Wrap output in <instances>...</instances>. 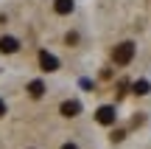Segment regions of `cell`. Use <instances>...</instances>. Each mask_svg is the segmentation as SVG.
<instances>
[{
  "instance_id": "obj_1",
  "label": "cell",
  "mask_w": 151,
  "mask_h": 149,
  "mask_svg": "<svg viewBox=\"0 0 151 149\" xmlns=\"http://www.w3.org/2000/svg\"><path fill=\"white\" fill-rule=\"evenodd\" d=\"M132 59H134V42L115 45V51H112V62H115V65H129Z\"/></svg>"
},
{
  "instance_id": "obj_2",
  "label": "cell",
  "mask_w": 151,
  "mask_h": 149,
  "mask_svg": "<svg viewBox=\"0 0 151 149\" xmlns=\"http://www.w3.org/2000/svg\"><path fill=\"white\" fill-rule=\"evenodd\" d=\"M39 65H42V71H48V73L59 71V59H56L53 54H48V51H42V54H39Z\"/></svg>"
},
{
  "instance_id": "obj_3",
  "label": "cell",
  "mask_w": 151,
  "mask_h": 149,
  "mask_svg": "<svg viewBox=\"0 0 151 149\" xmlns=\"http://www.w3.org/2000/svg\"><path fill=\"white\" fill-rule=\"evenodd\" d=\"M98 124H104V127H109V124H115V118H118V113H115V107H101V110L95 113Z\"/></svg>"
},
{
  "instance_id": "obj_4",
  "label": "cell",
  "mask_w": 151,
  "mask_h": 149,
  "mask_svg": "<svg viewBox=\"0 0 151 149\" xmlns=\"http://www.w3.org/2000/svg\"><path fill=\"white\" fill-rule=\"evenodd\" d=\"M17 51H20V39L0 37V54H17Z\"/></svg>"
},
{
  "instance_id": "obj_5",
  "label": "cell",
  "mask_w": 151,
  "mask_h": 149,
  "mask_svg": "<svg viewBox=\"0 0 151 149\" xmlns=\"http://www.w3.org/2000/svg\"><path fill=\"white\" fill-rule=\"evenodd\" d=\"M78 113H81V104H78V101H62V116H67V118H76V116H78Z\"/></svg>"
},
{
  "instance_id": "obj_6",
  "label": "cell",
  "mask_w": 151,
  "mask_h": 149,
  "mask_svg": "<svg viewBox=\"0 0 151 149\" xmlns=\"http://www.w3.org/2000/svg\"><path fill=\"white\" fill-rule=\"evenodd\" d=\"M42 93H45V84L39 82V79H34V82L28 84V96H31V99H42Z\"/></svg>"
},
{
  "instance_id": "obj_7",
  "label": "cell",
  "mask_w": 151,
  "mask_h": 149,
  "mask_svg": "<svg viewBox=\"0 0 151 149\" xmlns=\"http://www.w3.org/2000/svg\"><path fill=\"white\" fill-rule=\"evenodd\" d=\"M53 9H56V14H70L73 11V0H56Z\"/></svg>"
},
{
  "instance_id": "obj_8",
  "label": "cell",
  "mask_w": 151,
  "mask_h": 149,
  "mask_svg": "<svg viewBox=\"0 0 151 149\" xmlns=\"http://www.w3.org/2000/svg\"><path fill=\"white\" fill-rule=\"evenodd\" d=\"M148 90H151V84L146 82V79H140V82H134V93H137V96H146Z\"/></svg>"
},
{
  "instance_id": "obj_9",
  "label": "cell",
  "mask_w": 151,
  "mask_h": 149,
  "mask_svg": "<svg viewBox=\"0 0 151 149\" xmlns=\"http://www.w3.org/2000/svg\"><path fill=\"white\" fill-rule=\"evenodd\" d=\"M6 116V104H3V99H0V118Z\"/></svg>"
},
{
  "instance_id": "obj_10",
  "label": "cell",
  "mask_w": 151,
  "mask_h": 149,
  "mask_svg": "<svg viewBox=\"0 0 151 149\" xmlns=\"http://www.w3.org/2000/svg\"><path fill=\"white\" fill-rule=\"evenodd\" d=\"M62 149H78V146H76V144H65V146H62Z\"/></svg>"
}]
</instances>
